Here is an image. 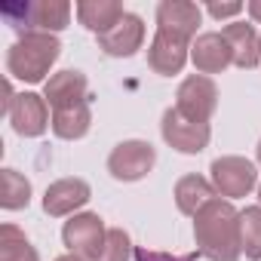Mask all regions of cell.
<instances>
[{"mask_svg": "<svg viewBox=\"0 0 261 261\" xmlns=\"http://www.w3.org/2000/svg\"><path fill=\"white\" fill-rule=\"evenodd\" d=\"M129 255H133V240H129V233L120 230V227H111L95 261H129Z\"/></svg>", "mask_w": 261, "mask_h": 261, "instance_id": "obj_23", "label": "cell"}, {"mask_svg": "<svg viewBox=\"0 0 261 261\" xmlns=\"http://www.w3.org/2000/svg\"><path fill=\"white\" fill-rule=\"evenodd\" d=\"M200 19H203V10L197 4H191V0H163L157 7V28L181 34L188 40H194Z\"/></svg>", "mask_w": 261, "mask_h": 261, "instance_id": "obj_15", "label": "cell"}, {"mask_svg": "<svg viewBox=\"0 0 261 261\" xmlns=\"http://www.w3.org/2000/svg\"><path fill=\"white\" fill-rule=\"evenodd\" d=\"M10 123H13V133L22 139H37L46 133V126L53 123L49 117V105L43 95L37 92H19L10 105Z\"/></svg>", "mask_w": 261, "mask_h": 261, "instance_id": "obj_9", "label": "cell"}, {"mask_svg": "<svg viewBox=\"0 0 261 261\" xmlns=\"http://www.w3.org/2000/svg\"><path fill=\"white\" fill-rule=\"evenodd\" d=\"M59 56L62 43L56 34H22L7 53V71L22 83H40L59 62Z\"/></svg>", "mask_w": 261, "mask_h": 261, "instance_id": "obj_2", "label": "cell"}, {"mask_svg": "<svg viewBox=\"0 0 261 261\" xmlns=\"http://www.w3.org/2000/svg\"><path fill=\"white\" fill-rule=\"evenodd\" d=\"M240 243L249 261H261V206H246L240 212Z\"/></svg>", "mask_w": 261, "mask_h": 261, "instance_id": "obj_22", "label": "cell"}, {"mask_svg": "<svg viewBox=\"0 0 261 261\" xmlns=\"http://www.w3.org/2000/svg\"><path fill=\"white\" fill-rule=\"evenodd\" d=\"M160 133H163V142L169 148H175L178 154H200V151H206V145L212 139L209 123H194V120L181 117L175 108L163 111Z\"/></svg>", "mask_w": 261, "mask_h": 261, "instance_id": "obj_7", "label": "cell"}, {"mask_svg": "<svg viewBox=\"0 0 261 261\" xmlns=\"http://www.w3.org/2000/svg\"><path fill=\"white\" fill-rule=\"evenodd\" d=\"M191 62L200 74L209 77V74H221L227 65H233V53H230V43L224 40V34L209 31L191 43Z\"/></svg>", "mask_w": 261, "mask_h": 261, "instance_id": "obj_14", "label": "cell"}, {"mask_svg": "<svg viewBox=\"0 0 261 261\" xmlns=\"http://www.w3.org/2000/svg\"><path fill=\"white\" fill-rule=\"evenodd\" d=\"M218 108V86L206 74H191L181 80L175 92V111L194 123H209V117Z\"/></svg>", "mask_w": 261, "mask_h": 261, "instance_id": "obj_5", "label": "cell"}, {"mask_svg": "<svg viewBox=\"0 0 261 261\" xmlns=\"http://www.w3.org/2000/svg\"><path fill=\"white\" fill-rule=\"evenodd\" d=\"M89 197H92V191L83 178H59L43 194V212L53 218L77 215V209H83L89 203Z\"/></svg>", "mask_w": 261, "mask_h": 261, "instance_id": "obj_12", "label": "cell"}, {"mask_svg": "<svg viewBox=\"0 0 261 261\" xmlns=\"http://www.w3.org/2000/svg\"><path fill=\"white\" fill-rule=\"evenodd\" d=\"M246 10H249V16H252L255 22H261V0H252V4H249Z\"/></svg>", "mask_w": 261, "mask_h": 261, "instance_id": "obj_26", "label": "cell"}, {"mask_svg": "<svg viewBox=\"0 0 261 261\" xmlns=\"http://www.w3.org/2000/svg\"><path fill=\"white\" fill-rule=\"evenodd\" d=\"M206 13L212 19H233L243 13V4H206Z\"/></svg>", "mask_w": 261, "mask_h": 261, "instance_id": "obj_25", "label": "cell"}, {"mask_svg": "<svg viewBox=\"0 0 261 261\" xmlns=\"http://www.w3.org/2000/svg\"><path fill=\"white\" fill-rule=\"evenodd\" d=\"M0 261H40V255L31 246V240L25 237V230H19L10 221L0 227Z\"/></svg>", "mask_w": 261, "mask_h": 261, "instance_id": "obj_21", "label": "cell"}, {"mask_svg": "<svg viewBox=\"0 0 261 261\" xmlns=\"http://www.w3.org/2000/svg\"><path fill=\"white\" fill-rule=\"evenodd\" d=\"M258 49H261V34H258Z\"/></svg>", "mask_w": 261, "mask_h": 261, "instance_id": "obj_30", "label": "cell"}, {"mask_svg": "<svg viewBox=\"0 0 261 261\" xmlns=\"http://www.w3.org/2000/svg\"><path fill=\"white\" fill-rule=\"evenodd\" d=\"M123 16H126V10H123L120 0H80L77 4V19L92 34L111 31Z\"/></svg>", "mask_w": 261, "mask_h": 261, "instance_id": "obj_16", "label": "cell"}, {"mask_svg": "<svg viewBox=\"0 0 261 261\" xmlns=\"http://www.w3.org/2000/svg\"><path fill=\"white\" fill-rule=\"evenodd\" d=\"M215 185L212 181H206L203 175H181L178 181H175V206H178V212H185V215H197L209 200H215Z\"/></svg>", "mask_w": 261, "mask_h": 261, "instance_id": "obj_18", "label": "cell"}, {"mask_svg": "<svg viewBox=\"0 0 261 261\" xmlns=\"http://www.w3.org/2000/svg\"><path fill=\"white\" fill-rule=\"evenodd\" d=\"M145 43V22L136 13H126L111 31L98 34V49L111 59H129L136 56Z\"/></svg>", "mask_w": 261, "mask_h": 261, "instance_id": "obj_11", "label": "cell"}, {"mask_svg": "<svg viewBox=\"0 0 261 261\" xmlns=\"http://www.w3.org/2000/svg\"><path fill=\"white\" fill-rule=\"evenodd\" d=\"M221 34H224V40L230 43V53H233V65H237V68L249 71V68H255V65L261 62L258 34H255L252 25H246V22H230Z\"/></svg>", "mask_w": 261, "mask_h": 261, "instance_id": "obj_17", "label": "cell"}, {"mask_svg": "<svg viewBox=\"0 0 261 261\" xmlns=\"http://www.w3.org/2000/svg\"><path fill=\"white\" fill-rule=\"evenodd\" d=\"M255 151H258V163H261V142H258V148H255Z\"/></svg>", "mask_w": 261, "mask_h": 261, "instance_id": "obj_28", "label": "cell"}, {"mask_svg": "<svg viewBox=\"0 0 261 261\" xmlns=\"http://www.w3.org/2000/svg\"><path fill=\"white\" fill-rule=\"evenodd\" d=\"M258 200H261V185H258Z\"/></svg>", "mask_w": 261, "mask_h": 261, "instance_id": "obj_29", "label": "cell"}, {"mask_svg": "<svg viewBox=\"0 0 261 261\" xmlns=\"http://www.w3.org/2000/svg\"><path fill=\"white\" fill-rule=\"evenodd\" d=\"M28 203H31V181L10 166L0 169V206L19 212V209H28Z\"/></svg>", "mask_w": 261, "mask_h": 261, "instance_id": "obj_20", "label": "cell"}, {"mask_svg": "<svg viewBox=\"0 0 261 261\" xmlns=\"http://www.w3.org/2000/svg\"><path fill=\"white\" fill-rule=\"evenodd\" d=\"M62 240L68 246V252H74L86 261H95L108 240V227L95 212H80V215H71V221H65Z\"/></svg>", "mask_w": 261, "mask_h": 261, "instance_id": "obj_6", "label": "cell"}, {"mask_svg": "<svg viewBox=\"0 0 261 261\" xmlns=\"http://www.w3.org/2000/svg\"><path fill=\"white\" fill-rule=\"evenodd\" d=\"M188 56H191V40L188 37L157 28V34H154V40L148 46V65H151L154 74H163V77L181 74Z\"/></svg>", "mask_w": 261, "mask_h": 261, "instance_id": "obj_10", "label": "cell"}, {"mask_svg": "<svg viewBox=\"0 0 261 261\" xmlns=\"http://www.w3.org/2000/svg\"><path fill=\"white\" fill-rule=\"evenodd\" d=\"M4 19L22 34H59L71 22V4L68 0H31L19 7H4Z\"/></svg>", "mask_w": 261, "mask_h": 261, "instance_id": "obj_3", "label": "cell"}, {"mask_svg": "<svg viewBox=\"0 0 261 261\" xmlns=\"http://www.w3.org/2000/svg\"><path fill=\"white\" fill-rule=\"evenodd\" d=\"M194 243L200 258L209 261H240L243 243H240V212L230 200H209L194 215Z\"/></svg>", "mask_w": 261, "mask_h": 261, "instance_id": "obj_1", "label": "cell"}, {"mask_svg": "<svg viewBox=\"0 0 261 261\" xmlns=\"http://www.w3.org/2000/svg\"><path fill=\"white\" fill-rule=\"evenodd\" d=\"M157 163V151L151 142L142 139H126L108 154V172L117 181H139L145 178Z\"/></svg>", "mask_w": 261, "mask_h": 261, "instance_id": "obj_4", "label": "cell"}, {"mask_svg": "<svg viewBox=\"0 0 261 261\" xmlns=\"http://www.w3.org/2000/svg\"><path fill=\"white\" fill-rule=\"evenodd\" d=\"M53 133L65 142H74V139H83L92 126V111H89V101H80V105H71V108H59L53 111Z\"/></svg>", "mask_w": 261, "mask_h": 261, "instance_id": "obj_19", "label": "cell"}, {"mask_svg": "<svg viewBox=\"0 0 261 261\" xmlns=\"http://www.w3.org/2000/svg\"><path fill=\"white\" fill-rule=\"evenodd\" d=\"M209 172H212L215 191L221 197H227V200L246 197L258 185V169L246 157H218V160H212Z\"/></svg>", "mask_w": 261, "mask_h": 261, "instance_id": "obj_8", "label": "cell"}, {"mask_svg": "<svg viewBox=\"0 0 261 261\" xmlns=\"http://www.w3.org/2000/svg\"><path fill=\"white\" fill-rule=\"evenodd\" d=\"M56 261H86V258H80V255H74V252H68V255H59Z\"/></svg>", "mask_w": 261, "mask_h": 261, "instance_id": "obj_27", "label": "cell"}, {"mask_svg": "<svg viewBox=\"0 0 261 261\" xmlns=\"http://www.w3.org/2000/svg\"><path fill=\"white\" fill-rule=\"evenodd\" d=\"M43 98H46V105L53 111L71 108V105H80V101H89V80H86L83 71L65 68V71L53 74L43 83Z\"/></svg>", "mask_w": 261, "mask_h": 261, "instance_id": "obj_13", "label": "cell"}, {"mask_svg": "<svg viewBox=\"0 0 261 261\" xmlns=\"http://www.w3.org/2000/svg\"><path fill=\"white\" fill-rule=\"evenodd\" d=\"M200 252H191V255H169V252H157V249H136V261H197Z\"/></svg>", "mask_w": 261, "mask_h": 261, "instance_id": "obj_24", "label": "cell"}]
</instances>
